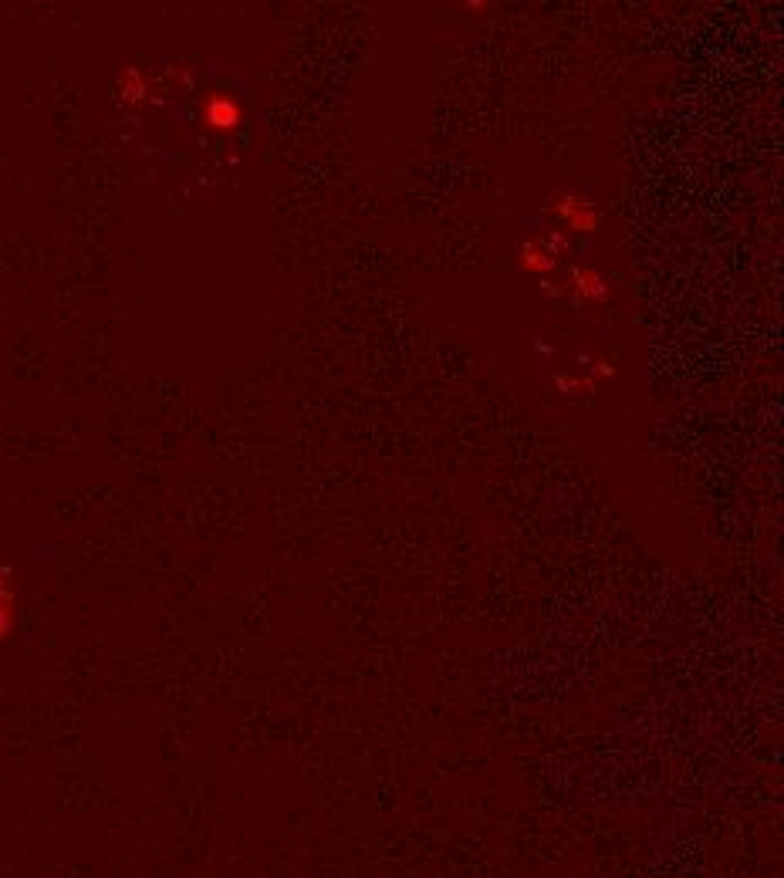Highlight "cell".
<instances>
[{"label":"cell","instance_id":"1","mask_svg":"<svg viewBox=\"0 0 784 878\" xmlns=\"http://www.w3.org/2000/svg\"><path fill=\"white\" fill-rule=\"evenodd\" d=\"M18 619H21V591H18V575L0 548V645L11 642L18 632Z\"/></svg>","mask_w":784,"mask_h":878},{"label":"cell","instance_id":"2","mask_svg":"<svg viewBox=\"0 0 784 878\" xmlns=\"http://www.w3.org/2000/svg\"><path fill=\"white\" fill-rule=\"evenodd\" d=\"M551 214H555L561 224H568V230H578V234L596 230V224H599V214H596L592 203H585V199L575 196V193H561V196L555 199Z\"/></svg>","mask_w":784,"mask_h":878},{"label":"cell","instance_id":"3","mask_svg":"<svg viewBox=\"0 0 784 878\" xmlns=\"http://www.w3.org/2000/svg\"><path fill=\"white\" fill-rule=\"evenodd\" d=\"M204 118H207V125L214 132H230V128H237L244 122V109L230 95H214L207 102V109H204Z\"/></svg>","mask_w":784,"mask_h":878},{"label":"cell","instance_id":"4","mask_svg":"<svg viewBox=\"0 0 784 878\" xmlns=\"http://www.w3.org/2000/svg\"><path fill=\"white\" fill-rule=\"evenodd\" d=\"M520 264H525L528 270H538V275H545V270L555 267V257L541 244H528L525 247V257H520Z\"/></svg>","mask_w":784,"mask_h":878},{"label":"cell","instance_id":"5","mask_svg":"<svg viewBox=\"0 0 784 878\" xmlns=\"http://www.w3.org/2000/svg\"><path fill=\"white\" fill-rule=\"evenodd\" d=\"M575 281H578V291H581V295H596V298H606L602 278L596 275V270H575Z\"/></svg>","mask_w":784,"mask_h":878}]
</instances>
